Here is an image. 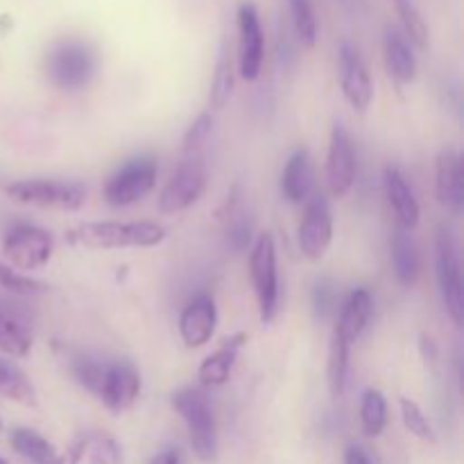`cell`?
<instances>
[{"label":"cell","instance_id":"6da1fadb","mask_svg":"<svg viewBox=\"0 0 464 464\" xmlns=\"http://www.w3.org/2000/svg\"><path fill=\"white\" fill-rule=\"evenodd\" d=\"M166 240V229L157 222H82L66 231V243L77 249H148Z\"/></svg>","mask_w":464,"mask_h":464},{"label":"cell","instance_id":"7a4b0ae2","mask_svg":"<svg viewBox=\"0 0 464 464\" xmlns=\"http://www.w3.org/2000/svg\"><path fill=\"white\" fill-rule=\"evenodd\" d=\"M172 406L188 429L190 447H193L195 456L202 462L216 460L218 429L208 399L199 390L184 388L172 394Z\"/></svg>","mask_w":464,"mask_h":464},{"label":"cell","instance_id":"3957f363","mask_svg":"<svg viewBox=\"0 0 464 464\" xmlns=\"http://www.w3.org/2000/svg\"><path fill=\"white\" fill-rule=\"evenodd\" d=\"M9 199L25 207L54 208V211H80L86 202L84 186L59 179H21L5 188Z\"/></svg>","mask_w":464,"mask_h":464},{"label":"cell","instance_id":"277c9868","mask_svg":"<svg viewBox=\"0 0 464 464\" xmlns=\"http://www.w3.org/2000/svg\"><path fill=\"white\" fill-rule=\"evenodd\" d=\"M435 276H438L440 295H442L444 308L453 324L462 326L464 322V284L458 245L451 231L440 227L435 236Z\"/></svg>","mask_w":464,"mask_h":464},{"label":"cell","instance_id":"5b68a950","mask_svg":"<svg viewBox=\"0 0 464 464\" xmlns=\"http://www.w3.org/2000/svg\"><path fill=\"white\" fill-rule=\"evenodd\" d=\"M249 276L258 302L263 324H270L279 308V275H276V245L270 234L258 236L249 254Z\"/></svg>","mask_w":464,"mask_h":464},{"label":"cell","instance_id":"8992f818","mask_svg":"<svg viewBox=\"0 0 464 464\" xmlns=\"http://www.w3.org/2000/svg\"><path fill=\"white\" fill-rule=\"evenodd\" d=\"M54 240L50 231L34 225H16L5 234L3 254L9 266L18 272L41 270L50 263Z\"/></svg>","mask_w":464,"mask_h":464},{"label":"cell","instance_id":"52a82bcc","mask_svg":"<svg viewBox=\"0 0 464 464\" xmlns=\"http://www.w3.org/2000/svg\"><path fill=\"white\" fill-rule=\"evenodd\" d=\"M45 72H48V80L59 89H82L89 84L95 72V54L91 53L89 45L80 41H66L50 50L45 59Z\"/></svg>","mask_w":464,"mask_h":464},{"label":"cell","instance_id":"ba28073f","mask_svg":"<svg viewBox=\"0 0 464 464\" xmlns=\"http://www.w3.org/2000/svg\"><path fill=\"white\" fill-rule=\"evenodd\" d=\"M159 166L152 157H136L118 168L104 184V199L111 207H130L152 193Z\"/></svg>","mask_w":464,"mask_h":464},{"label":"cell","instance_id":"9c48e42d","mask_svg":"<svg viewBox=\"0 0 464 464\" xmlns=\"http://www.w3.org/2000/svg\"><path fill=\"white\" fill-rule=\"evenodd\" d=\"M204 190H207V166L202 161V154L184 157V161L179 163L177 172L159 195V211L166 216L186 211L202 198Z\"/></svg>","mask_w":464,"mask_h":464},{"label":"cell","instance_id":"30bf717a","mask_svg":"<svg viewBox=\"0 0 464 464\" xmlns=\"http://www.w3.org/2000/svg\"><path fill=\"white\" fill-rule=\"evenodd\" d=\"M236 23H238V59H236L238 72L245 82H256L266 59V34L256 5L249 0L240 3Z\"/></svg>","mask_w":464,"mask_h":464},{"label":"cell","instance_id":"8fae6325","mask_svg":"<svg viewBox=\"0 0 464 464\" xmlns=\"http://www.w3.org/2000/svg\"><path fill=\"white\" fill-rule=\"evenodd\" d=\"M299 249L308 261H320L329 252L334 243V213H331L329 199L322 195H313L306 199L302 222L297 229Z\"/></svg>","mask_w":464,"mask_h":464},{"label":"cell","instance_id":"7c38bea8","mask_svg":"<svg viewBox=\"0 0 464 464\" xmlns=\"http://www.w3.org/2000/svg\"><path fill=\"white\" fill-rule=\"evenodd\" d=\"M338 68L344 100L352 104L353 111L365 113L370 109L372 100H374V84H372V75L367 71L365 59L358 53L356 45L347 44V41L340 44Z\"/></svg>","mask_w":464,"mask_h":464},{"label":"cell","instance_id":"4fadbf2b","mask_svg":"<svg viewBox=\"0 0 464 464\" xmlns=\"http://www.w3.org/2000/svg\"><path fill=\"white\" fill-rule=\"evenodd\" d=\"M140 394V374L130 362H104L95 397L111 415L130 411Z\"/></svg>","mask_w":464,"mask_h":464},{"label":"cell","instance_id":"5bb4252c","mask_svg":"<svg viewBox=\"0 0 464 464\" xmlns=\"http://www.w3.org/2000/svg\"><path fill=\"white\" fill-rule=\"evenodd\" d=\"M356 181V152L349 131L340 122L331 127L326 152V186L334 198H344Z\"/></svg>","mask_w":464,"mask_h":464},{"label":"cell","instance_id":"9a60e30c","mask_svg":"<svg viewBox=\"0 0 464 464\" xmlns=\"http://www.w3.org/2000/svg\"><path fill=\"white\" fill-rule=\"evenodd\" d=\"M218 311L208 295H198L184 306L179 315V335L188 349H199L211 343L216 334Z\"/></svg>","mask_w":464,"mask_h":464},{"label":"cell","instance_id":"2e32d148","mask_svg":"<svg viewBox=\"0 0 464 464\" xmlns=\"http://www.w3.org/2000/svg\"><path fill=\"white\" fill-rule=\"evenodd\" d=\"M435 193L449 211L460 213L464 208V168L458 150L444 148L435 159Z\"/></svg>","mask_w":464,"mask_h":464},{"label":"cell","instance_id":"e0dca14e","mask_svg":"<svg viewBox=\"0 0 464 464\" xmlns=\"http://www.w3.org/2000/svg\"><path fill=\"white\" fill-rule=\"evenodd\" d=\"M383 188H385V198H388L390 208H392L394 218H397L399 229H406V231L415 229V227L420 225L421 208H420V202H417L415 193H412L411 184H408L406 175H403L397 166L385 168Z\"/></svg>","mask_w":464,"mask_h":464},{"label":"cell","instance_id":"ac0fdd59","mask_svg":"<svg viewBox=\"0 0 464 464\" xmlns=\"http://www.w3.org/2000/svg\"><path fill=\"white\" fill-rule=\"evenodd\" d=\"M383 62L390 77L399 84H411L417 77V57L411 41L401 34V30L388 25L383 32Z\"/></svg>","mask_w":464,"mask_h":464},{"label":"cell","instance_id":"d6986e66","mask_svg":"<svg viewBox=\"0 0 464 464\" xmlns=\"http://www.w3.org/2000/svg\"><path fill=\"white\" fill-rule=\"evenodd\" d=\"M245 343H247V335L245 334H234L222 340L220 347L211 356L204 358L202 365H199V383L207 385V388H220V385H225L229 381L231 370L236 365V358H238Z\"/></svg>","mask_w":464,"mask_h":464},{"label":"cell","instance_id":"ffe728a7","mask_svg":"<svg viewBox=\"0 0 464 464\" xmlns=\"http://www.w3.org/2000/svg\"><path fill=\"white\" fill-rule=\"evenodd\" d=\"M313 168L306 150H297L281 172V193L290 204H302L311 198Z\"/></svg>","mask_w":464,"mask_h":464},{"label":"cell","instance_id":"44dd1931","mask_svg":"<svg viewBox=\"0 0 464 464\" xmlns=\"http://www.w3.org/2000/svg\"><path fill=\"white\" fill-rule=\"evenodd\" d=\"M370 317H372L370 290L358 288V290H353V293L347 297V302H344L343 311H340V320H338V324H335L334 331L335 334L343 335L349 344H353L362 335V331H365Z\"/></svg>","mask_w":464,"mask_h":464},{"label":"cell","instance_id":"7402d4cb","mask_svg":"<svg viewBox=\"0 0 464 464\" xmlns=\"http://www.w3.org/2000/svg\"><path fill=\"white\" fill-rule=\"evenodd\" d=\"M390 252H392V267L399 284L406 288L415 285L420 276V252H417V243L411 231L397 227L390 240Z\"/></svg>","mask_w":464,"mask_h":464},{"label":"cell","instance_id":"603a6c76","mask_svg":"<svg viewBox=\"0 0 464 464\" xmlns=\"http://www.w3.org/2000/svg\"><path fill=\"white\" fill-rule=\"evenodd\" d=\"M9 444H12L14 451L27 460L30 464H54L57 462V449L53 442L44 438L39 430L25 429V426H18L9 433Z\"/></svg>","mask_w":464,"mask_h":464},{"label":"cell","instance_id":"cb8c5ba5","mask_svg":"<svg viewBox=\"0 0 464 464\" xmlns=\"http://www.w3.org/2000/svg\"><path fill=\"white\" fill-rule=\"evenodd\" d=\"M349 349L352 344L340 334H331L329 356H326V385L334 399H343L349 383Z\"/></svg>","mask_w":464,"mask_h":464},{"label":"cell","instance_id":"d4e9b609","mask_svg":"<svg viewBox=\"0 0 464 464\" xmlns=\"http://www.w3.org/2000/svg\"><path fill=\"white\" fill-rule=\"evenodd\" d=\"M0 397L7 401L18 403V406L34 408L36 406V390L30 383L25 372L12 361L0 358Z\"/></svg>","mask_w":464,"mask_h":464},{"label":"cell","instance_id":"484cf974","mask_svg":"<svg viewBox=\"0 0 464 464\" xmlns=\"http://www.w3.org/2000/svg\"><path fill=\"white\" fill-rule=\"evenodd\" d=\"M236 63L234 54H231L229 44H222L220 57H218L216 72L211 80V93H208V102L213 109H225L229 102L231 93H234V82H236Z\"/></svg>","mask_w":464,"mask_h":464},{"label":"cell","instance_id":"4316f807","mask_svg":"<svg viewBox=\"0 0 464 464\" xmlns=\"http://www.w3.org/2000/svg\"><path fill=\"white\" fill-rule=\"evenodd\" d=\"M394 12L401 23V34L411 41L412 48L429 50L430 32L417 5L412 0H394Z\"/></svg>","mask_w":464,"mask_h":464},{"label":"cell","instance_id":"83f0119b","mask_svg":"<svg viewBox=\"0 0 464 464\" xmlns=\"http://www.w3.org/2000/svg\"><path fill=\"white\" fill-rule=\"evenodd\" d=\"M361 424L365 435L379 438L388 424V401L381 390H367L361 399Z\"/></svg>","mask_w":464,"mask_h":464},{"label":"cell","instance_id":"f1b7e54d","mask_svg":"<svg viewBox=\"0 0 464 464\" xmlns=\"http://www.w3.org/2000/svg\"><path fill=\"white\" fill-rule=\"evenodd\" d=\"M0 352L12 358H25L32 352V335L3 311H0Z\"/></svg>","mask_w":464,"mask_h":464},{"label":"cell","instance_id":"f546056e","mask_svg":"<svg viewBox=\"0 0 464 464\" xmlns=\"http://www.w3.org/2000/svg\"><path fill=\"white\" fill-rule=\"evenodd\" d=\"M288 7L297 39L302 41V45H306V48H313L317 41V18L313 3L311 0H288Z\"/></svg>","mask_w":464,"mask_h":464},{"label":"cell","instance_id":"4dcf8cb0","mask_svg":"<svg viewBox=\"0 0 464 464\" xmlns=\"http://www.w3.org/2000/svg\"><path fill=\"white\" fill-rule=\"evenodd\" d=\"M84 464H122V449L107 435L84 438Z\"/></svg>","mask_w":464,"mask_h":464},{"label":"cell","instance_id":"1f68e13d","mask_svg":"<svg viewBox=\"0 0 464 464\" xmlns=\"http://www.w3.org/2000/svg\"><path fill=\"white\" fill-rule=\"evenodd\" d=\"M399 406H401V420H403V426H406V430L411 435H415V438L424 440V442H435V430L433 426H430L429 417L424 415V411H421V406L417 401H412V399L408 397H401V401H399Z\"/></svg>","mask_w":464,"mask_h":464},{"label":"cell","instance_id":"d6a6232c","mask_svg":"<svg viewBox=\"0 0 464 464\" xmlns=\"http://www.w3.org/2000/svg\"><path fill=\"white\" fill-rule=\"evenodd\" d=\"M0 288H5L7 293L14 295H34L45 290V285L41 284V281L30 279V276H25L23 272L14 270L7 263H0Z\"/></svg>","mask_w":464,"mask_h":464},{"label":"cell","instance_id":"836d02e7","mask_svg":"<svg viewBox=\"0 0 464 464\" xmlns=\"http://www.w3.org/2000/svg\"><path fill=\"white\" fill-rule=\"evenodd\" d=\"M213 130V116L208 111L199 113L198 121L188 127L184 136V157H190V154H199L202 148L207 145L208 136H211Z\"/></svg>","mask_w":464,"mask_h":464},{"label":"cell","instance_id":"e575fe53","mask_svg":"<svg viewBox=\"0 0 464 464\" xmlns=\"http://www.w3.org/2000/svg\"><path fill=\"white\" fill-rule=\"evenodd\" d=\"M249 234H252V227L245 218H234L227 227V240L234 249H245L249 243Z\"/></svg>","mask_w":464,"mask_h":464},{"label":"cell","instance_id":"d590c367","mask_svg":"<svg viewBox=\"0 0 464 464\" xmlns=\"http://www.w3.org/2000/svg\"><path fill=\"white\" fill-rule=\"evenodd\" d=\"M54 464H84V440L72 444L63 456H57V462Z\"/></svg>","mask_w":464,"mask_h":464},{"label":"cell","instance_id":"8d00e7d4","mask_svg":"<svg viewBox=\"0 0 464 464\" xmlns=\"http://www.w3.org/2000/svg\"><path fill=\"white\" fill-rule=\"evenodd\" d=\"M344 464H372V460L365 453V449L358 447V444H349L344 449Z\"/></svg>","mask_w":464,"mask_h":464},{"label":"cell","instance_id":"74e56055","mask_svg":"<svg viewBox=\"0 0 464 464\" xmlns=\"http://www.w3.org/2000/svg\"><path fill=\"white\" fill-rule=\"evenodd\" d=\"M150 464H184L181 462V456L177 451H163L159 456H154Z\"/></svg>","mask_w":464,"mask_h":464},{"label":"cell","instance_id":"f35d334b","mask_svg":"<svg viewBox=\"0 0 464 464\" xmlns=\"http://www.w3.org/2000/svg\"><path fill=\"white\" fill-rule=\"evenodd\" d=\"M0 464H9V462H7V460H5V458H3V456H0Z\"/></svg>","mask_w":464,"mask_h":464},{"label":"cell","instance_id":"ab89813d","mask_svg":"<svg viewBox=\"0 0 464 464\" xmlns=\"http://www.w3.org/2000/svg\"><path fill=\"white\" fill-rule=\"evenodd\" d=\"M0 430H3V420H0Z\"/></svg>","mask_w":464,"mask_h":464}]
</instances>
